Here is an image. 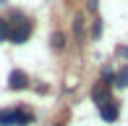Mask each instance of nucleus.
Instances as JSON below:
<instances>
[{
    "instance_id": "obj_4",
    "label": "nucleus",
    "mask_w": 128,
    "mask_h": 126,
    "mask_svg": "<svg viewBox=\"0 0 128 126\" xmlns=\"http://www.w3.org/2000/svg\"><path fill=\"white\" fill-rule=\"evenodd\" d=\"M8 87L10 89H26L29 87V76L16 68V71H10V76H8Z\"/></svg>"
},
{
    "instance_id": "obj_1",
    "label": "nucleus",
    "mask_w": 128,
    "mask_h": 126,
    "mask_svg": "<svg viewBox=\"0 0 128 126\" xmlns=\"http://www.w3.org/2000/svg\"><path fill=\"white\" fill-rule=\"evenodd\" d=\"M29 34H32V21H18L16 26H10V32H8V39L13 45H21V42H26L29 39Z\"/></svg>"
},
{
    "instance_id": "obj_8",
    "label": "nucleus",
    "mask_w": 128,
    "mask_h": 126,
    "mask_svg": "<svg viewBox=\"0 0 128 126\" xmlns=\"http://www.w3.org/2000/svg\"><path fill=\"white\" fill-rule=\"evenodd\" d=\"M8 32H10V24L8 21H0V39H8Z\"/></svg>"
},
{
    "instance_id": "obj_10",
    "label": "nucleus",
    "mask_w": 128,
    "mask_h": 126,
    "mask_svg": "<svg viewBox=\"0 0 128 126\" xmlns=\"http://www.w3.org/2000/svg\"><path fill=\"white\" fill-rule=\"evenodd\" d=\"M55 126H63V123H55Z\"/></svg>"
},
{
    "instance_id": "obj_3",
    "label": "nucleus",
    "mask_w": 128,
    "mask_h": 126,
    "mask_svg": "<svg viewBox=\"0 0 128 126\" xmlns=\"http://www.w3.org/2000/svg\"><path fill=\"white\" fill-rule=\"evenodd\" d=\"M118 102H115V100H107V102H102V105H100V116H102V121H115V118H118Z\"/></svg>"
},
{
    "instance_id": "obj_6",
    "label": "nucleus",
    "mask_w": 128,
    "mask_h": 126,
    "mask_svg": "<svg viewBox=\"0 0 128 126\" xmlns=\"http://www.w3.org/2000/svg\"><path fill=\"white\" fill-rule=\"evenodd\" d=\"M115 87H128V66L115 74Z\"/></svg>"
},
{
    "instance_id": "obj_2",
    "label": "nucleus",
    "mask_w": 128,
    "mask_h": 126,
    "mask_svg": "<svg viewBox=\"0 0 128 126\" xmlns=\"http://www.w3.org/2000/svg\"><path fill=\"white\" fill-rule=\"evenodd\" d=\"M26 121H32V116L24 110H0V126H16Z\"/></svg>"
},
{
    "instance_id": "obj_9",
    "label": "nucleus",
    "mask_w": 128,
    "mask_h": 126,
    "mask_svg": "<svg viewBox=\"0 0 128 126\" xmlns=\"http://www.w3.org/2000/svg\"><path fill=\"white\" fill-rule=\"evenodd\" d=\"M89 11H97V0H89Z\"/></svg>"
},
{
    "instance_id": "obj_5",
    "label": "nucleus",
    "mask_w": 128,
    "mask_h": 126,
    "mask_svg": "<svg viewBox=\"0 0 128 126\" xmlns=\"http://www.w3.org/2000/svg\"><path fill=\"white\" fill-rule=\"evenodd\" d=\"M92 100H94L97 105H102V102L112 100V97H110V84H107V82H97L94 92H92Z\"/></svg>"
},
{
    "instance_id": "obj_7",
    "label": "nucleus",
    "mask_w": 128,
    "mask_h": 126,
    "mask_svg": "<svg viewBox=\"0 0 128 126\" xmlns=\"http://www.w3.org/2000/svg\"><path fill=\"white\" fill-rule=\"evenodd\" d=\"M63 45H66V34L55 32V34H52V47H55V50H63Z\"/></svg>"
}]
</instances>
